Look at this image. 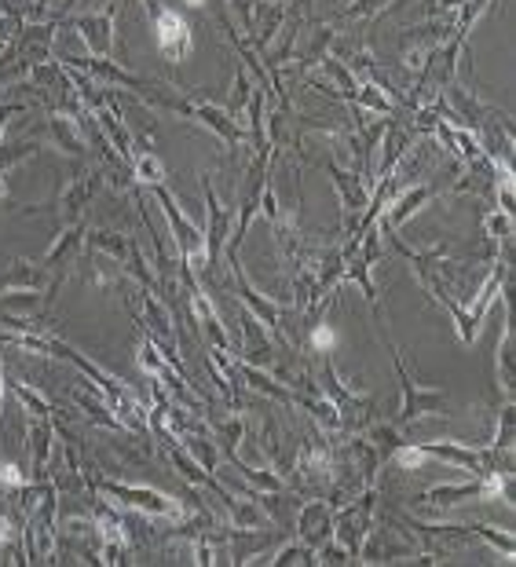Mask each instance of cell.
I'll list each match as a JSON object with an SVG mask.
<instances>
[{
    "instance_id": "1",
    "label": "cell",
    "mask_w": 516,
    "mask_h": 567,
    "mask_svg": "<svg viewBox=\"0 0 516 567\" xmlns=\"http://www.w3.org/2000/svg\"><path fill=\"white\" fill-rule=\"evenodd\" d=\"M447 37H454V19H432L425 26L403 30V63L410 70H421L428 63V55L440 48Z\"/></svg>"
},
{
    "instance_id": "2",
    "label": "cell",
    "mask_w": 516,
    "mask_h": 567,
    "mask_svg": "<svg viewBox=\"0 0 516 567\" xmlns=\"http://www.w3.org/2000/svg\"><path fill=\"white\" fill-rule=\"evenodd\" d=\"M395 370H400V381H403V407H400V421H395V428H407L410 421H418V418H425V414L444 410V399H447V395H444L440 388H421L418 381H410L400 351H395Z\"/></svg>"
},
{
    "instance_id": "3",
    "label": "cell",
    "mask_w": 516,
    "mask_h": 567,
    "mask_svg": "<svg viewBox=\"0 0 516 567\" xmlns=\"http://www.w3.org/2000/svg\"><path fill=\"white\" fill-rule=\"evenodd\" d=\"M157 201L165 206V216H169L173 231H176V238H180V250H183L187 264H190V267H206V264H209V246H206L202 231H198V227L180 213V206L173 201V194H169L165 187H157Z\"/></svg>"
},
{
    "instance_id": "4",
    "label": "cell",
    "mask_w": 516,
    "mask_h": 567,
    "mask_svg": "<svg viewBox=\"0 0 516 567\" xmlns=\"http://www.w3.org/2000/svg\"><path fill=\"white\" fill-rule=\"evenodd\" d=\"M154 33H157V48L169 63H183L190 55V26L180 12L173 8H157L154 12Z\"/></svg>"
},
{
    "instance_id": "5",
    "label": "cell",
    "mask_w": 516,
    "mask_h": 567,
    "mask_svg": "<svg viewBox=\"0 0 516 567\" xmlns=\"http://www.w3.org/2000/svg\"><path fill=\"white\" fill-rule=\"evenodd\" d=\"M370 523H374V491H367L360 502H351V509H344L341 512V520H337V542L351 553V556H360V546H363V538L370 535Z\"/></svg>"
},
{
    "instance_id": "6",
    "label": "cell",
    "mask_w": 516,
    "mask_h": 567,
    "mask_svg": "<svg viewBox=\"0 0 516 567\" xmlns=\"http://www.w3.org/2000/svg\"><path fill=\"white\" fill-rule=\"evenodd\" d=\"M436 198V187L432 183H414V187H407L400 198H392V201H385V220H388V227H403L425 201H432Z\"/></svg>"
},
{
    "instance_id": "7",
    "label": "cell",
    "mask_w": 516,
    "mask_h": 567,
    "mask_svg": "<svg viewBox=\"0 0 516 567\" xmlns=\"http://www.w3.org/2000/svg\"><path fill=\"white\" fill-rule=\"evenodd\" d=\"M330 176H334V187H337V194H341V209L348 213V220H351V216H360V213L370 206V190H367V183L355 176V173H344L341 165H334V161H330Z\"/></svg>"
},
{
    "instance_id": "8",
    "label": "cell",
    "mask_w": 516,
    "mask_h": 567,
    "mask_svg": "<svg viewBox=\"0 0 516 567\" xmlns=\"http://www.w3.org/2000/svg\"><path fill=\"white\" fill-rule=\"evenodd\" d=\"M103 487H106L114 498H122V502H129V505H136V509H147V512H154V516H173V512H176V505H173L165 495H157V491L125 487V483H103Z\"/></svg>"
},
{
    "instance_id": "9",
    "label": "cell",
    "mask_w": 516,
    "mask_h": 567,
    "mask_svg": "<svg viewBox=\"0 0 516 567\" xmlns=\"http://www.w3.org/2000/svg\"><path fill=\"white\" fill-rule=\"evenodd\" d=\"M297 528H300V535H304L311 546H323V542L330 538V531H334V516H330V509H326L323 502H311V505L300 509Z\"/></svg>"
},
{
    "instance_id": "10",
    "label": "cell",
    "mask_w": 516,
    "mask_h": 567,
    "mask_svg": "<svg viewBox=\"0 0 516 567\" xmlns=\"http://www.w3.org/2000/svg\"><path fill=\"white\" fill-rule=\"evenodd\" d=\"M114 22H117V15L114 12H103V15H89V19H77L73 26L81 30V37L89 40V48L96 52V55H106L110 52V33H114Z\"/></svg>"
},
{
    "instance_id": "11",
    "label": "cell",
    "mask_w": 516,
    "mask_h": 567,
    "mask_svg": "<svg viewBox=\"0 0 516 567\" xmlns=\"http://www.w3.org/2000/svg\"><path fill=\"white\" fill-rule=\"evenodd\" d=\"M202 187H206V201H209V216H213V227H209V260L216 257V250H220V241H224V234H227V224H231V213L216 201V194H213V183H209V176L202 180Z\"/></svg>"
},
{
    "instance_id": "12",
    "label": "cell",
    "mask_w": 516,
    "mask_h": 567,
    "mask_svg": "<svg viewBox=\"0 0 516 567\" xmlns=\"http://www.w3.org/2000/svg\"><path fill=\"white\" fill-rule=\"evenodd\" d=\"M66 63H70V66H85V70H92V73H99V77L114 80V85H125V89H143V80H140V77L125 73L122 66H114V63H103V59H66Z\"/></svg>"
},
{
    "instance_id": "13",
    "label": "cell",
    "mask_w": 516,
    "mask_h": 567,
    "mask_svg": "<svg viewBox=\"0 0 516 567\" xmlns=\"http://www.w3.org/2000/svg\"><path fill=\"white\" fill-rule=\"evenodd\" d=\"M52 136L63 150L70 154H85V140H81V129H77V121L70 114H55L52 117Z\"/></svg>"
},
{
    "instance_id": "14",
    "label": "cell",
    "mask_w": 516,
    "mask_h": 567,
    "mask_svg": "<svg viewBox=\"0 0 516 567\" xmlns=\"http://www.w3.org/2000/svg\"><path fill=\"white\" fill-rule=\"evenodd\" d=\"M132 173H136V180L147 183V187H162V180H165L162 157L150 154V150H140V154L132 157Z\"/></svg>"
},
{
    "instance_id": "15",
    "label": "cell",
    "mask_w": 516,
    "mask_h": 567,
    "mask_svg": "<svg viewBox=\"0 0 516 567\" xmlns=\"http://www.w3.org/2000/svg\"><path fill=\"white\" fill-rule=\"evenodd\" d=\"M385 157H381V165H377V176H392V169L400 165V157L407 154V132L400 129H385Z\"/></svg>"
},
{
    "instance_id": "16",
    "label": "cell",
    "mask_w": 516,
    "mask_h": 567,
    "mask_svg": "<svg viewBox=\"0 0 516 567\" xmlns=\"http://www.w3.org/2000/svg\"><path fill=\"white\" fill-rule=\"evenodd\" d=\"M52 48V26H30L22 30V52L30 63H41Z\"/></svg>"
},
{
    "instance_id": "17",
    "label": "cell",
    "mask_w": 516,
    "mask_h": 567,
    "mask_svg": "<svg viewBox=\"0 0 516 567\" xmlns=\"http://www.w3.org/2000/svg\"><path fill=\"white\" fill-rule=\"evenodd\" d=\"M392 458H395V465H400L403 472H418V469H425V461H428V454H425L421 443H407V439L392 451Z\"/></svg>"
},
{
    "instance_id": "18",
    "label": "cell",
    "mask_w": 516,
    "mask_h": 567,
    "mask_svg": "<svg viewBox=\"0 0 516 567\" xmlns=\"http://www.w3.org/2000/svg\"><path fill=\"white\" fill-rule=\"evenodd\" d=\"M484 238L491 241H502V246H509L512 241V213H487L484 216Z\"/></svg>"
},
{
    "instance_id": "19",
    "label": "cell",
    "mask_w": 516,
    "mask_h": 567,
    "mask_svg": "<svg viewBox=\"0 0 516 567\" xmlns=\"http://www.w3.org/2000/svg\"><path fill=\"white\" fill-rule=\"evenodd\" d=\"M351 99L360 103V106H367V110H377V114H395V103L377 85H370V80H367V85H360V92H355Z\"/></svg>"
},
{
    "instance_id": "20",
    "label": "cell",
    "mask_w": 516,
    "mask_h": 567,
    "mask_svg": "<svg viewBox=\"0 0 516 567\" xmlns=\"http://www.w3.org/2000/svg\"><path fill=\"white\" fill-rule=\"evenodd\" d=\"M323 70H326V73L337 80V85L344 89V96H348V103H351V96L360 92V77H355L341 59H323Z\"/></svg>"
},
{
    "instance_id": "21",
    "label": "cell",
    "mask_w": 516,
    "mask_h": 567,
    "mask_svg": "<svg viewBox=\"0 0 516 567\" xmlns=\"http://www.w3.org/2000/svg\"><path fill=\"white\" fill-rule=\"evenodd\" d=\"M12 286H41V271H30L26 264H15L8 275H0V290Z\"/></svg>"
},
{
    "instance_id": "22",
    "label": "cell",
    "mask_w": 516,
    "mask_h": 567,
    "mask_svg": "<svg viewBox=\"0 0 516 567\" xmlns=\"http://www.w3.org/2000/svg\"><path fill=\"white\" fill-rule=\"evenodd\" d=\"M238 286H242V297L253 304V311H257V318H264L267 322V326H275V318H279V308H275V304H267V300H260L250 286H246V278L242 275H238Z\"/></svg>"
},
{
    "instance_id": "23",
    "label": "cell",
    "mask_w": 516,
    "mask_h": 567,
    "mask_svg": "<svg viewBox=\"0 0 516 567\" xmlns=\"http://www.w3.org/2000/svg\"><path fill=\"white\" fill-rule=\"evenodd\" d=\"M337 330L334 326H326V322H319V326H311V348L315 351H323V355H330L334 348H337Z\"/></svg>"
},
{
    "instance_id": "24",
    "label": "cell",
    "mask_w": 516,
    "mask_h": 567,
    "mask_svg": "<svg viewBox=\"0 0 516 567\" xmlns=\"http://www.w3.org/2000/svg\"><path fill=\"white\" fill-rule=\"evenodd\" d=\"M385 8H392V0H355L344 19H374V15H381Z\"/></svg>"
},
{
    "instance_id": "25",
    "label": "cell",
    "mask_w": 516,
    "mask_h": 567,
    "mask_svg": "<svg viewBox=\"0 0 516 567\" xmlns=\"http://www.w3.org/2000/svg\"><path fill=\"white\" fill-rule=\"evenodd\" d=\"M472 535H480V538H487L491 542V549H502V556L505 560H512V538L509 535H498V531H491V528H484V523H476V528H472Z\"/></svg>"
},
{
    "instance_id": "26",
    "label": "cell",
    "mask_w": 516,
    "mask_h": 567,
    "mask_svg": "<svg viewBox=\"0 0 516 567\" xmlns=\"http://www.w3.org/2000/svg\"><path fill=\"white\" fill-rule=\"evenodd\" d=\"M33 150H37L33 143H15V147H0V173H4V169H12V165H19V161H26V157H30Z\"/></svg>"
},
{
    "instance_id": "27",
    "label": "cell",
    "mask_w": 516,
    "mask_h": 567,
    "mask_svg": "<svg viewBox=\"0 0 516 567\" xmlns=\"http://www.w3.org/2000/svg\"><path fill=\"white\" fill-rule=\"evenodd\" d=\"M498 359H502V388H505V395H512V330H505Z\"/></svg>"
},
{
    "instance_id": "28",
    "label": "cell",
    "mask_w": 516,
    "mask_h": 567,
    "mask_svg": "<svg viewBox=\"0 0 516 567\" xmlns=\"http://www.w3.org/2000/svg\"><path fill=\"white\" fill-rule=\"evenodd\" d=\"M77 241H81V227L66 231V234H63V241H55V250L48 253V264H59V260H66V257L77 250Z\"/></svg>"
},
{
    "instance_id": "29",
    "label": "cell",
    "mask_w": 516,
    "mask_h": 567,
    "mask_svg": "<svg viewBox=\"0 0 516 567\" xmlns=\"http://www.w3.org/2000/svg\"><path fill=\"white\" fill-rule=\"evenodd\" d=\"M234 89H238V92H234V99H231V110L238 114V110H242V103L253 96V92H250V77H246V70H242V66L234 70Z\"/></svg>"
},
{
    "instance_id": "30",
    "label": "cell",
    "mask_w": 516,
    "mask_h": 567,
    "mask_svg": "<svg viewBox=\"0 0 516 567\" xmlns=\"http://www.w3.org/2000/svg\"><path fill=\"white\" fill-rule=\"evenodd\" d=\"M0 483H4V487H26V476L15 461H4L0 465Z\"/></svg>"
},
{
    "instance_id": "31",
    "label": "cell",
    "mask_w": 516,
    "mask_h": 567,
    "mask_svg": "<svg viewBox=\"0 0 516 567\" xmlns=\"http://www.w3.org/2000/svg\"><path fill=\"white\" fill-rule=\"evenodd\" d=\"M275 563H311V549L308 546H290V549L279 553Z\"/></svg>"
},
{
    "instance_id": "32",
    "label": "cell",
    "mask_w": 516,
    "mask_h": 567,
    "mask_svg": "<svg viewBox=\"0 0 516 567\" xmlns=\"http://www.w3.org/2000/svg\"><path fill=\"white\" fill-rule=\"evenodd\" d=\"M8 542H12V523L0 516V546H8Z\"/></svg>"
},
{
    "instance_id": "33",
    "label": "cell",
    "mask_w": 516,
    "mask_h": 567,
    "mask_svg": "<svg viewBox=\"0 0 516 567\" xmlns=\"http://www.w3.org/2000/svg\"><path fill=\"white\" fill-rule=\"evenodd\" d=\"M22 106H4V110H0V132H4V121L12 117V114H19Z\"/></svg>"
},
{
    "instance_id": "34",
    "label": "cell",
    "mask_w": 516,
    "mask_h": 567,
    "mask_svg": "<svg viewBox=\"0 0 516 567\" xmlns=\"http://www.w3.org/2000/svg\"><path fill=\"white\" fill-rule=\"evenodd\" d=\"M8 37H12V26H8L4 19H0V45H4V40H8Z\"/></svg>"
},
{
    "instance_id": "35",
    "label": "cell",
    "mask_w": 516,
    "mask_h": 567,
    "mask_svg": "<svg viewBox=\"0 0 516 567\" xmlns=\"http://www.w3.org/2000/svg\"><path fill=\"white\" fill-rule=\"evenodd\" d=\"M187 8H206V0H183Z\"/></svg>"
}]
</instances>
